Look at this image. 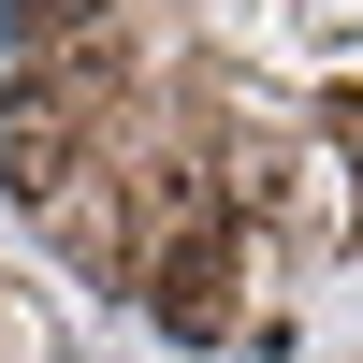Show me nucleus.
<instances>
[{
  "mask_svg": "<svg viewBox=\"0 0 363 363\" xmlns=\"http://www.w3.org/2000/svg\"><path fill=\"white\" fill-rule=\"evenodd\" d=\"M262 277V247H247V233H233V218H203V233H174V247H145V320H160V335H189V349H233V335H247V306H233V291H247Z\"/></svg>",
  "mask_w": 363,
  "mask_h": 363,
  "instance_id": "nucleus-1",
  "label": "nucleus"
}]
</instances>
